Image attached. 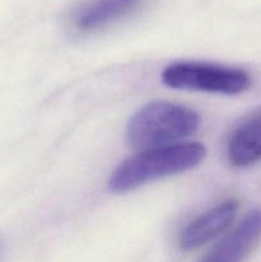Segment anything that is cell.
I'll list each match as a JSON object with an SVG mask.
<instances>
[{
	"instance_id": "6da1fadb",
	"label": "cell",
	"mask_w": 261,
	"mask_h": 262,
	"mask_svg": "<svg viewBox=\"0 0 261 262\" xmlns=\"http://www.w3.org/2000/svg\"><path fill=\"white\" fill-rule=\"evenodd\" d=\"M206 155L204 145L179 142L158 148L143 150L123 161L109 178L112 192L124 193L148 182L183 173L199 165Z\"/></svg>"
},
{
	"instance_id": "7a4b0ae2",
	"label": "cell",
	"mask_w": 261,
	"mask_h": 262,
	"mask_svg": "<svg viewBox=\"0 0 261 262\" xmlns=\"http://www.w3.org/2000/svg\"><path fill=\"white\" fill-rule=\"evenodd\" d=\"M200 125L196 112L169 101H153L141 107L127 125V142L133 148L150 150L179 143Z\"/></svg>"
},
{
	"instance_id": "3957f363",
	"label": "cell",
	"mask_w": 261,
	"mask_h": 262,
	"mask_svg": "<svg viewBox=\"0 0 261 262\" xmlns=\"http://www.w3.org/2000/svg\"><path fill=\"white\" fill-rule=\"evenodd\" d=\"M161 78L170 89L222 95L241 94L251 86L250 74L243 69L196 61L170 64L164 69Z\"/></svg>"
},
{
	"instance_id": "277c9868",
	"label": "cell",
	"mask_w": 261,
	"mask_h": 262,
	"mask_svg": "<svg viewBox=\"0 0 261 262\" xmlns=\"http://www.w3.org/2000/svg\"><path fill=\"white\" fill-rule=\"evenodd\" d=\"M238 202L224 201L189 223L181 233L179 245L184 251L196 250L224 232L234 219Z\"/></svg>"
},
{
	"instance_id": "5b68a950",
	"label": "cell",
	"mask_w": 261,
	"mask_h": 262,
	"mask_svg": "<svg viewBox=\"0 0 261 262\" xmlns=\"http://www.w3.org/2000/svg\"><path fill=\"white\" fill-rule=\"evenodd\" d=\"M260 235L261 209H253L201 262H241Z\"/></svg>"
},
{
	"instance_id": "8992f818",
	"label": "cell",
	"mask_w": 261,
	"mask_h": 262,
	"mask_svg": "<svg viewBox=\"0 0 261 262\" xmlns=\"http://www.w3.org/2000/svg\"><path fill=\"white\" fill-rule=\"evenodd\" d=\"M141 0H86L74 9L72 22L81 31L105 27L136 9Z\"/></svg>"
},
{
	"instance_id": "52a82bcc",
	"label": "cell",
	"mask_w": 261,
	"mask_h": 262,
	"mask_svg": "<svg viewBox=\"0 0 261 262\" xmlns=\"http://www.w3.org/2000/svg\"><path fill=\"white\" fill-rule=\"evenodd\" d=\"M228 159L234 166H248L261 159V114L233 132L228 142Z\"/></svg>"
},
{
	"instance_id": "ba28073f",
	"label": "cell",
	"mask_w": 261,
	"mask_h": 262,
	"mask_svg": "<svg viewBox=\"0 0 261 262\" xmlns=\"http://www.w3.org/2000/svg\"><path fill=\"white\" fill-rule=\"evenodd\" d=\"M2 253H3V242L0 241V256H2Z\"/></svg>"
}]
</instances>
